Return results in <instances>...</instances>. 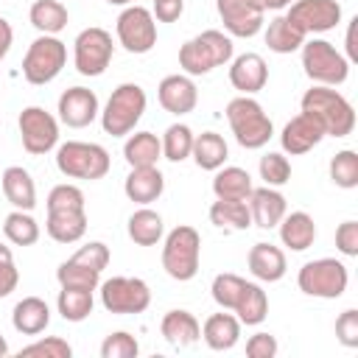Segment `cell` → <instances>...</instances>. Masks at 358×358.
<instances>
[{
  "label": "cell",
  "instance_id": "38",
  "mask_svg": "<svg viewBox=\"0 0 358 358\" xmlns=\"http://www.w3.org/2000/svg\"><path fill=\"white\" fill-rule=\"evenodd\" d=\"M3 232L17 246H31L39 241V224L28 215V210H14L3 221Z\"/></svg>",
  "mask_w": 358,
  "mask_h": 358
},
{
  "label": "cell",
  "instance_id": "7",
  "mask_svg": "<svg viewBox=\"0 0 358 358\" xmlns=\"http://www.w3.org/2000/svg\"><path fill=\"white\" fill-rule=\"evenodd\" d=\"M56 165L64 176H73V179H101L109 171V154H106V148H101L95 143L70 140V143L59 145Z\"/></svg>",
  "mask_w": 358,
  "mask_h": 358
},
{
  "label": "cell",
  "instance_id": "48",
  "mask_svg": "<svg viewBox=\"0 0 358 358\" xmlns=\"http://www.w3.org/2000/svg\"><path fill=\"white\" fill-rule=\"evenodd\" d=\"M336 338L344 347H358V310H344L336 319Z\"/></svg>",
  "mask_w": 358,
  "mask_h": 358
},
{
  "label": "cell",
  "instance_id": "36",
  "mask_svg": "<svg viewBox=\"0 0 358 358\" xmlns=\"http://www.w3.org/2000/svg\"><path fill=\"white\" fill-rule=\"evenodd\" d=\"M28 17H31V25L42 34H59L67 25V8L59 0H36Z\"/></svg>",
  "mask_w": 358,
  "mask_h": 358
},
{
  "label": "cell",
  "instance_id": "4",
  "mask_svg": "<svg viewBox=\"0 0 358 358\" xmlns=\"http://www.w3.org/2000/svg\"><path fill=\"white\" fill-rule=\"evenodd\" d=\"M227 120L232 126L235 140L243 148H260L271 137V120H268V115L249 95H238V98H232L227 103Z\"/></svg>",
  "mask_w": 358,
  "mask_h": 358
},
{
  "label": "cell",
  "instance_id": "54",
  "mask_svg": "<svg viewBox=\"0 0 358 358\" xmlns=\"http://www.w3.org/2000/svg\"><path fill=\"white\" fill-rule=\"evenodd\" d=\"M11 39H14V31H11L8 20L0 17V62L6 59V53H8V48H11Z\"/></svg>",
  "mask_w": 358,
  "mask_h": 358
},
{
  "label": "cell",
  "instance_id": "43",
  "mask_svg": "<svg viewBox=\"0 0 358 358\" xmlns=\"http://www.w3.org/2000/svg\"><path fill=\"white\" fill-rule=\"evenodd\" d=\"M140 347H137V338L126 330H117L112 336L103 338L101 344V358H137Z\"/></svg>",
  "mask_w": 358,
  "mask_h": 358
},
{
  "label": "cell",
  "instance_id": "5",
  "mask_svg": "<svg viewBox=\"0 0 358 358\" xmlns=\"http://www.w3.org/2000/svg\"><path fill=\"white\" fill-rule=\"evenodd\" d=\"M143 112H145V92H143V87L126 81V84H120L109 95V101H106V106L101 112V126H103L106 134L120 137V134H129L137 126Z\"/></svg>",
  "mask_w": 358,
  "mask_h": 358
},
{
  "label": "cell",
  "instance_id": "15",
  "mask_svg": "<svg viewBox=\"0 0 358 358\" xmlns=\"http://www.w3.org/2000/svg\"><path fill=\"white\" fill-rule=\"evenodd\" d=\"M218 17L232 36H255L263 25V8L255 0H215Z\"/></svg>",
  "mask_w": 358,
  "mask_h": 358
},
{
  "label": "cell",
  "instance_id": "31",
  "mask_svg": "<svg viewBox=\"0 0 358 358\" xmlns=\"http://www.w3.org/2000/svg\"><path fill=\"white\" fill-rule=\"evenodd\" d=\"M190 154H193V159H196L199 168L215 171V168H221L224 159H227V143H224L221 134L204 131V134L193 137V151H190Z\"/></svg>",
  "mask_w": 358,
  "mask_h": 358
},
{
  "label": "cell",
  "instance_id": "10",
  "mask_svg": "<svg viewBox=\"0 0 358 358\" xmlns=\"http://www.w3.org/2000/svg\"><path fill=\"white\" fill-rule=\"evenodd\" d=\"M101 302L109 313H143L151 291L140 277H112L101 285Z\"/></svg>",
  "mask_w": 358,
  "mask_h": 358
},
{
  "label": "cell",
  "instance_id": "14",
  "mask_svg": "<svg viewBox=\"0 0 358 358\" xmlns=\"http://www.w3.org/2000/svg\"><path fill=\"white\" fill-rule=\"evenodd\" d=\"M285 20L308 36V34L336 28L341 20V6L338 0H294Z\"/></svg>",
  "mask_w": 358,
  "mask_h": 358
},
{
  "label": "cell",
  "instance_id": "47",
  "mask_svg": "<svg viewBox=\"0 0 358 358\" xmlns=\"http://www.w3.org/2000/svg\"><path fill=\"white\" fill-rule=\"evenodd\" d=\"M48 210H84V193L76 185H56L48 193Z\"/></svg>",
  "mask_w": 358,
  "mask_h": 358
},
{
  "label": "cell",
  "instance_id": "32",
  "mask_svg": "<svg viewBox=\"0 0 358 358\" xmlns=\"http://www.w3.org/2000/svg\"><path fill=\"white\" fill-rule=\"evenodd\" d=\"M129 238L137 246H154L162 238V215L154 213L151 207H140L129 218Z\"/></svg>",
  "mask_w": 358,
  "mask_h": 358
},
{
  "label": "cell",
  "instance_id": "58",
  "mask_svg": "<svg viewBox=\"0 0 358 358\" xmlns=\"http://www.w3.org/2000/svg\"><path fill=\"white\" fill-rule=\"evenodd\" d=\"M106 3H112V6H126V3H131V0H106Z\"/></svg>",
  "mask_w": 358,
  "mask_h": 358
},
{
  "label": "cell",
  "instance_id": "17",
  "mask_svg": "<svg viewBox=\"0 0 358 358\" xmlns=\"http://www.w3.org/2000/svg\"><path fill=\"white\" fill-rule=\"evenodd\" d=\"M322 137H324V126L319 123V117L310 115V112H299L296 117H291L282 126L280 143H282V148L288 154H305L313 145H319Z\"/></svg>",
  "mask_w": 358,
  "mask_h": 358
},
{
  "label": "cell",
  "instance_id": "8",
  "mask_svg": "<svg viewBox=\"0 0 358 358\" xmlns=\"http://www.w3.org/2000/svg\"><path fill=\"white\" fill-rule=\"evenodd\" d=\"M296 282H299V291H305L308 296L336 299L347 291V266L336 257H319L299 268Z\"/></svg>",
  "mask_w": 358,
  "mask_h": 358
},
{
  "label": "cell",
  "instance_id": "25",
  "mask_svg": "<svg viewBox=\"0 0 358 358\" xmlns=\"http://www.w3.org/2000/svg\"><path fill=\"white\" fill-rule=\"evenodd\" d=\"M249 271L257 280L277 282L285 274V255H282V249H277L271 243H255L249 249Z\"/></svg>",
  "mask_w": 358,
  "mask_h": 358
},
{
  "label": "cell",
  "instance_id": "28",
  "mask_svg": "<svg viewBox=\"0 0 358 358\" xmlns=\"http://www.w3.org/2000/svg\"><path fill=\"white\" fill-rule=\"evenodd\" d=\"M201 336L207 341L210 350H232L238 336H241V322L232 316V313H213L204 319V327H201Z\"/></svg>",
  "mask_w": 358,
  "mask_h": 358
},
{
  "label": "cell",
  "instance_id": "26",
  "mask_svg": "<svg viewBox=\"0 0 358 358\" xmlns=\"http://www.w3.org/2000/svg\"><path fill=\"white\" fill-rule=\"evenodd\" d=\"M48 235L59 243H73L87 232L84 210H48Z\"/></svg>",
  "mask_w": 358,
  "mask_h": 358
},
{
  "label": "cell",
  "instance_id": "1",
  "mask_svg": "<svg viewBox=\"0 0 358 358\" xmlns=\"http://www.w3.org/2000/svg\"><path fill=\"white\" fill-rule=\"evenodd\" d=\"M302 112H310L319 117V123L324 126V134L330 137H347L352 129H355V109L352 103L330 90V87H310L305 95H302Z\"/></svg>",
  "mask_w": 358,
  "mask_h": 358
},
{
  "label": "cell",
  "instance_id": "40",
  "mask_svg": "<svg viewBox=\"0 0 358 358\" xmlns=\"http://www.w3.org/2000/svg\"><path fill=\"white\" fill-rule=\"evenodd\" d=\"M98 274L101 271H92L87 266H78L73 260H64L59 268H56V280L59 285L64 288H87V291H95L98 288Z\"/></svg>",
  "mask_w": 358,
  "mask_h": 358
},
{
  "label": "cell",
  "instance_id": "46",
  "mask_svg": "<svg viewBox=\"0 0 358 358\" xmlns=\"http://www.w3.org/2000/svg\"><path fill=\"white\" fill-rule=\"evenodd\" d=\"M70 260L78 263V266H87V268H92V271H103V268L109 266V249H106V243H101V241H90V243H84Z\"/></svg>",
  "mask_w": 358,
  "mask_h": 358
},
{
  "label": "cell",
  "instance_id": "22",
  "mask_svg": "<svg viewBox=\"0 0 358 358\" xmlns=\"http://www.w3.org/2000/svg\"><path fill=\"white\" fill-rule=\"evenodd\" d=\"M11 324L17 333L22 336H39L48 324H50V308L45 299L39 296H25L14 305V313H11Z\"/></svg>",
  "mask_w": 358,
  "mask_h": 358
},
{
  "label": "cell",
  "instance_id": "27",
  "mask_svg": "<svg viewBox=\"0 0 358 358\" xmlns=\"http://www.w3.org/2000/svg\"><path fill=\"white\" fill-rule=\"evenodd\" d=\"M280 238H282V243L288 249L305 252L316 241V224H313V218L308 213L296 210V213L280 218Z\"/></svg>",
  "mask_w": 358,
  "mask_h": 358
},
{
  "label": "cell",
  "instance_id": "51",
  "mask_svg": "<svg viewBox=\"0 0 358 358\" xmlns=\"http://www.w3.org/2000/svg\"><path fill=\"white\" fill-rule=\"evenodd\" d=\"M185 11V0H154V17L159 22H173Z\"/></svg>",
  "mask_w": 358,
  "mask_h": 358
},
{
  "label": "cell",
  "instance_id": "18",
  "mask_svg": "<svg viewBox=\"0 0 358 358\" xmlns=\"http://www.w3.org/2000/svg\"><path fill=\"white\" fill-rule=\"evenodd\" d=\"M157 98L162 103L165 112L171 115H187L193 112L196 101H199V92H196V84L187 78V76H165L157 87Z\"/></svg>",
  "mask_w": 358,
  "mask_h": 358
},
{
  "label": "cell",
  "instance_id": "30",
  "mask_svg": "<svg viewBox=\"0 0 358 358\" xmlns=\"http://www.w3.org/2000/svg\"><path fill=\"white\" fill-rule=\"evenodd\" d=\"M213 193H215V199H241V201H246L249 193H252V176L243 168L229 165V168L215 173Z\"/></svg>",
  "mask_w": 358,
  "mask_h": 358
},
{
  "label": "cell",
  "instance_id": "23",
  "mask_svg": "<svg viewBox=\"0 0 358 358\" xmlns=\"http://www.w3.org/2000/svg\"><path fill=\"white\" fill-rule=\"evenodd\" d=\"M159 333H162V338L171 344V347H190V344H196L199 341V336H201V324L196 322V316L193 313H187V310H168L165 316H162V322H159Z\"/></svg>",
  "mask_w": 358,
  "mask_h": 358
},
{
  "label": "cell",
  "instance_id": "53",
  "mask_svg": "<svg viewBox=\"0 0 358 358\" xmlns=\"http://www.w3.org/2000/svg\"><path fill=\"white\" fill-rule=\"evenodd\" d=\"M347 62H358V17L350 20L347 25Z\"/></svg>",
  "mask_w": 358,
  "mask_h": 358
},
{
  "label": "cell",
  "instance_id": "45",
  "mask_svg": "<svg viewBox=\"0 0 358 358\" xmlns=\"http://www.w3.org/2000/svg\"><path fill=\"white\" fill-rule=\"evenodd\" d=\"M260 176L266 179V185H285L291 179V162L282 154L268 151L260 157Z\"/></svg>",
  "mask_w": 358,
  "mask_h": 358
},
{
  "label": "cell",
  "instance_id": "39",
  "mask_svg": "<svg viewBox=\"0 0 358 358\" xmlns=\"http://www.w3.org/2000/svg\"><path fill=\"white\" fill-rule=\"evenodd\" d=\"M159 143H162V154L171 162H182L193 151V131L185 123H173V126L165 129V137Z\"/></svg>",
  "mask_w": 358,
  "mask_h": 358
},
{
  "label": "cell",
  "instance_id": "50",
  "mask_svg": "<svg viewBox=\"0 0 358 358\" xmlns=\"http://www.w3.org/2000/svg\"><path fill=\"white\" fill-rule=\"evenodd\" d=\"M246 355L249 358H274L277 355V338L271 333H255L246 341Z\"/></svg>",
  "mask_w": 358,
  "mask_h": 358
},
{
  "label": "cell",
  "instance_id": "57",
  "mask_svg": "<svg viewBox=\"0 0 358 358\" xmlns=\"http://www.w3.org/2000/svg\"><path fill=\"white\" fill-rule=\"evenodd\" d=\"M3 355H8V344H6V338L0 336V358H3Z\"/></svg>",
  "mask_w": 358,
  "mask_h": 358
},
{
  "label": "cell",
  "instance_id": "6",
  "mask_svg": "<svg viewBox=\"0 0 358 358\" xmlns=\"http://www.w3.org/2000/svg\"><path fill=\"white\" fill-rule=\"evenodd\" d=\"M67 62V48L53 34H42L28 45V53L22 59V76L28 84H48L53 81Z\"/></svg>",
  "mask_w": 358,
  "mask_h": 358
},
{
  "label": "cell",
  "instance_id": "49",
  "mask_svg": "<svg viewBox=\"0 0 358 358\" xmlns=\"http://www.w3.org/2000/svg\"><path fill=\"white\" fill-rule=\"evenodd\" d=\"M336 246L347 257H355L358 255V221H344L336 229Z\"/></svg>",
  "mask_w": 358,
  "mask_h": 358
},
{
  "label": "cell",
  "instance_id": "55",
  "mask_svg": "<svg viewBox=\"0 0 358 358\" xmlns=\"http://www.w3.org/2000/svg\"><path fill=\"white\" fill-rule=\"evenodd\" d=\"M255 3H257L263 11H268V8H274V11H277V8H285V6H291L294 0H255Z\"/></svg>",
  "mask_w": 358,
  "mask_h": 358
},
{
  "label": "cell",
  "instance_id": "2",
  "mask_svg": "<svg viewBox=\"0 0 358 358\" xmlns=\"http://www.w3.org/2000/svg\"><path fill=\"white\" fill-rule=\"evenodd\" d=\"M232 59V39L224 31H201L199 36L187 39L179 48V67L187 76H204L218 64H227Z\"/></svg>",
  "mask_w": 358,
  "mask_h": 358
},
{
  "label": "cell",
  "instance_id": "9",
  "mask_svg": "<svg viewBox=\"0 0 358 358\" xmlns=\"http://www.w3.org/2000/svg\"><path fill=\"white\" fill-rule=\"evenodd\" d=\"M302 67H305L308 78H313L319 84H344L347 73H350L347 56H341L324 39L302 42Z\"/></svg>",
  "mask_w": 358,
  "mask_h": 358
},
{
  "label": "cell",
  "instance_id": "34",
  "mask_svg": "<svg viewBox=\"0 0 358 358\" xmlns=\"http://www.w3.org/2000/svg\"><path fill=\"white\" fill-rule=\"evenodd\" d=\"M238 313V322L243 324H260L268 313V299H266V291L255 282H246L243 285V294L238 299V305L232 308Z\"/></svg>",
  "mask_w": 358,
  "mask_h": 358
},
{
  "label": "cell",
  "instance_id": "56",
  "mask_svg": "<svg viewBox=\"0 0 358 358\" xmlns=\"http://www.w3.org/2000/svg\"><path fill=\"white\" fill-rule=\"evenodd\" d=\"M3 260H14V257H11V249L0 243V263H3Z\"/></svg>",
  "mask_w": 358,
  "mask_h": 358
},
{
  "label": "cell",
  "instance_id": "33",
  "mask_svg": "<svg viewBox=\"0 0 358 358\" xmlns=\"http://www.w3.org/2000/svg\"><path fill=\"white\" fill-rule=\"evenodd\" d=\"M210 221L215 227H232V229H246L252 224L249 204L241 199H218L210 207Z\"/></svg>",
  "mask_w": 358,
  "mask_h": 358
},
{
  "label": "cell",
  "instance_id": "3",
  "mask_svg": "<svg viewBox=\"0 0 358 358\" xmlns=\"http://www.w3.org/2000/svg\"><path fill=\"white\" fill-rule=\"evenodd\" d=\"M199 255H201V238L193 227L179 224L168 232L165 246H162V268L168 277L185 282L193 280L199 271Z\"/></svg>",
  "mask_w": 358,
  "mask_h": 358
},
{
  "label": "cell",
  "instance_id": "37",
  "mask_svg": "<svg viewBox=\"0 0 358 358\" xmlns=\"http://www.w3.org/2000/svg\"><path fill=\"white\" fill-rule=\"evenodd\" d=\"M302 42H305V34L296 31V28L285 20V14H282V17H274V20L268 22V28H266V45H268L274 53H291V50L302 48Z\"/></svg>",
  "mask_w": 358,
  "mask_h": 358
},
{
  "label": "cell",
  "instance_id": "42",
  "mask_svg": "<svg viewBox=\"0 0 358 358\" xmlns=\"http://www.w3.org/2000/svg\"><path fill=\"white\" fill-rule=\"evenodd\" d=\"M330 179L338 187H355L358 185V154L352 148H344L330 159Z\"/></svg>",
  "mask_w": 358,
  "mask_h": 358
},
{
  "label": "cell",
  "instance_id": "16",
  "mask_svg": "<svg viewBox=\"0 0 358 358\" xmlns=\"http://www.w3.org/2000/svg\"><path fill=\"white\" fill-rule=\"evenodd\" d=\"M98 115V95L87 87H70L59 95V117L70 129H84Z\"/></svg>",
  "mask_w": 358,
  "mask_h": 358
},
{
  "label": "cell",
  "instance_id": "44",
  "mask_svg": "<svg viewBox=\"0 0 358 358\" xmlns=\"http://www.w3.org/2000/svg\"><path fill=\"white\" fill-rule=\"evenodd\" d=\"M70 355H73L70 344L64 338H56V336L34 341V344L20 350V358H70Z\"/></svg>",
  "mask_w": 358,
  "mask_h": 358
},
{
  "label": "cell",
  "instance_id": "19",
  "mask_svg": "<svg viewBox=\"0 0 358 358\" xmlns=\"http://www.w3.org/2000/svg\"><path fill=\"white\" fill-rule=\"evenodd\" d=\"M249 213H252V224H257L260 229H271L280 224V218L285 215V199L280 190H274L271 185L266 187H252L249 199Z\"/></svg>",
  "mask_w": 358,
  "mask_h": 358
},
{
  "label": "cell",
  "instance_id": "24",
  "mask_svg": "<svg viewBox=\"0 0 358 358\" xmlns=\"http://www.w3.org/2000/svg\"><path fill=\"white\" fill-rule=\"evenodd\" d=\"M0 182H3L6 199L17 210H31L36 204V187H34V179H31V173L25 168H20V165L6 168L3 176H0Z\"/></svg>",
  "mask_w": 358,
  "mask_h": 358
},
{
  "label": "cell",
  "instance_id": "12",
  "mask_svg": "<svg viewBox=\"0 0 358 358\" xmlns=\"http://www.w3.org/2000/svg\"><path fill=\"white\" fill-rule=\"evenodd\" d=\"M112 62V36L109 31L90 25L76 36V70L81 76H101Z\"/></svg>",
  "mask_w": 358,
  "mask_h": 358
},
{
  "label": "cell",
  "instance_id": "29",
  "mask_svg": "<svg viewBox=\"0 0 358 358\" xmlns=\"http://www.w3.org/2000/svg\"><path fill=\"white\" fill-rule=\"evenodd\" d=\"M159 154H162V143H159L157 134H151V131H137V134H131V137L126 140V145H123V157H126V162H129L131 168L157 165Z\"/></svg>",
  "mask_w": 358,
  "mask_h": 358
},
{
  "label": "cell",
  "instance_id": "11",
  "mask_svg": "<svg viewBox=\"0 0 358 358\" xmlns=\"http://www.w3.org/2000/svg\"><path fill=\"white\" fill-rule=\"evenodd\" d=\"M117 39L129 53H148L157 45L154 14L143 6H129L117 17Z\"/></svg>",
  "mask_w": 358,
  "mask_h": 358
},
{
  "label": "cell",
  "instance_id": "35",
  "mask_svg": "<svg viewBox=\"0 0 358 358\" xmlns=\"http://www.w3.org/2000/svg\"><path fill=\"white\" fill-rule=\"evenodd\" d=\"M56 308H59L64 322H84L92 313V291H87V288H64L62 285Z\"/></svg>",
  "mask_w": 358,
  "mask_h": 358
},
{
  "label": "cell",
  "instance_id": "52",
  "mask_svg": "<svg viewBox=\"0 0 358 358\" xmlns=\"http://www.w3.org/2000/svg\"><path fill=\"white\" fill-rule=\"evenodd\" d=\"M17 282H20V271H17L14 260H3L0 263V299L8 296L17 288Z\"/></svg>",
  "mask_w": 358,
  "mask_h": 358
},
{
  "label": "cell",
  "instance_id": "21",
  "mask_svg": "<svg viewBox=\"0 0 358 358\" xmlns=\"http://www.w3.org/2000/svg\"><path fill=\"white\" fill-rule=\"evenodd\" d=\"M162 187H165V179L159 173L157 165H145V168H131L129 176H126V196L137 204H151L162 196Z\"/></svg>",
  "mask_w": 358,
  "mask_h": 358
},
{
  "label": "cell",
  "instance_id": "13",
  "mask_svg": "<svg viewBox=\"0 0 358 358\" xmlns=\"http://www.w3.org/2000/svg\"><path fill=\"white\" fill-rule=\"evenodd\" d=\"M20 137L28 154H48L59 140V123L42 106H25L20 112Z\"/></svg>",
  "mask_w": 358,
  "mask_h": 358
},
{
  "label": "cell",
  "instance_id": "41",
  "mask_svg": "<svg viewBox=\"0 0 358 358\" xmlns=\"http://www.w3.org/2000/svg\"><path fill=\"white\" fill-rule=\"evenodd\" d=\"M243 285H246L243 277H238V274H232V271H224V274H215L210 291H213V299H215L221 308L232 310V308L238 305L241 294H243Z\"/></svg>",
  "mask_w": 358,
  "mask_h": 358
},
{
  "label": "cell",
  "instance_id": "20",
  "mask_svg": "<svg viewBox=\"0 0 358 358\" xmlns=\"http://www.w3.org/2000/svg\"><path fill=\"white\" fill-rule=\"evenodd\" d=\"M229 81L243 95H252V92L263 90L266 81H268V67H266L263 56L260 53H243V56H238L232 62V67H229Z\"/></svg>",
  "mask_w": 358,
  "mask_h": 358
}]
</instances>
